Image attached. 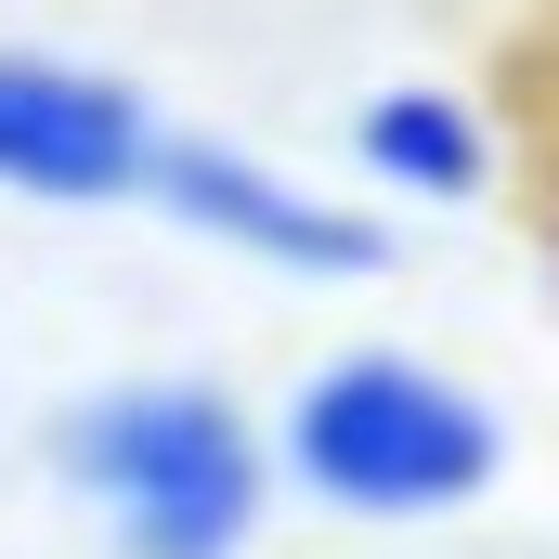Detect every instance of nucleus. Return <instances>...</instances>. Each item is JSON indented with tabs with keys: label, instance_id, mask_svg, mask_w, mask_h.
<instances>
[{
	"label": "nucleus",
	"instance_id": "39448f33",
	"mask_svg": "<svg viewBox=\"0 0 559 559\" xmlns=\"http://www.w3.org/2000/svg\"><path fill=\"white\" fill-rule=\"evenodd\" d=\"M352 156H365L378 182H404V195H442V209H468V195L495 182V143H481V118H468L455 92H378V105L352 118Z\"/></svg>",
	"mask_w": 559,
	"mask_h": 559
},
{
	"label": "nucleus",
	"instance_id": "7ed1b4c3",
	"mask_svg": "<svg viewBox=\"0 0 559 559\" xmlns=\"http://www.w3.org/2000/svg\"><path fill=\"white\" fill-rule=\"evenodd\" d=\"M143 195H156L169 222H195L209 248H235V261H274V274H325V286H338V274H378V261H391V235H378L365 209H338V195H312V182L261 169L248 143L156 131Z\"/></svg>",
	"mask_w": 559,
	"mask_h": 559
},
{
	"label": "nucleus",
	"instance_id": "f03ea898",
	"mask_svg": "<svg viewBox=\"0 0 559 559\" xmlns=\"http://www.w3.org/2000/svg\"><path fill=\"white\" fill-rule=\"evenodd\" d=\"M66 481L105 508L118 559H235L261 534V429L195 378L105 391L52 429Z\"/></svg>",
	"mask_w": 559,
	"mask_h": 559
},
{
	"label": "nucleus",
	"instance_id": "20e7f679",
	"mask_svg": "<svg viewBox=\"0 0 559 559\" xmlns=\"http://www.w3.org/2000/svg\"><path fill=\"white\" fill-rule=\"evenodd\" d=\"M156 169V118L143 92L92 79V66H52V52H0V195H39V209H118Z\"/></svg>",
	"mask_w": 559,
	"mask_h": 559
},
{
	"label": "nucleus",
	"instance_id": "f257e3e1",
	"mask_svg": "<svg viewBox=\"0 0 559 559\" xmlns=\"http://www.w3.org/2000/svg\"><path fill=\"white\" fill-rule=\"evenodd\" d=\"M286 468L338 521H442L508 468V429L481 391H455L417 352H338L286 404Z\"/></svg>",
	"mask_w": 559,
	"mask_h": 559
}]
</instances>
